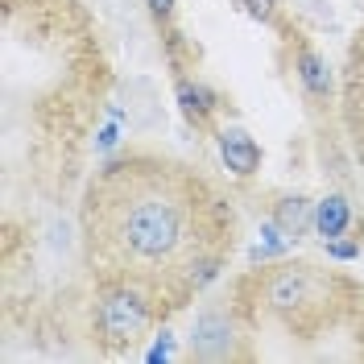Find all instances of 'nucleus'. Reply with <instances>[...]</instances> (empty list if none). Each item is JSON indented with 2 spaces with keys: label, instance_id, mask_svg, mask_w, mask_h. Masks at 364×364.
Segmentation results:
<instances>
[{
  "label": "nucleus",
  "instance_id": "nucleus-1",
  "mask_svg": "<svg viewBox=\"0 0 364 364\" xmlns=\"http://www.w3.org/2000/svg\"><path fill=\"white\" fill-rule=\"evenodd\" d=\"M83 245L100 286H133L174 311L220 277L232 211L195 170L133 154L91 178Z\"/></svg>",
  "mask_w": 364,
  "mask_h": 364
},
{
  "label": "nucleus",
  "instance_id": "nucleus-2",
  "mask_svg": "<svg viewBox=\"0 0 364 364\" xmlns=\"http://www.w3.org/2000/svg\"><path fill=\"white\" fill-rule=\"evenodd\" d=\"M327 294L331 282L318 277L311 265H273L257 286V302L294 331H311L327 318Z\"/></svg>",
  "mask_w": 364,
  "mask_h": 364
},
{
  "label": "nucleus",
  "instance_id": "nucleus-3",
  "mask_svg": "<svg viewBox=\"0 0 364 364\" xmlns=\"http://www.w3.org/2000/svg\"><path fill=\"white\" fill-rule=\"evenodd\" d=\"M158 315V306L149 298L133 290V286H100V298H95V336L108 352H124L133 348L149 323Z\"/></svg>",
  "mask_w": 364,
  "mask_h": 364
},
{
  "label": "nucleus",
  "instance_id": "nucleus-4",
  "mask_svg": "<svg viewBox=\"0 0 364 364\" xmlns=\"http://www.w3.org/2000/svg\"><path fill=\"white\" fill-rule=\"evenodd\" d=\"M186 356L191 360H245L249 348H245V327H240V315L236 306L228 302H207L203 311L191 323V336H186Z\"/></svg>",
  "mask_w": 364,
  "mask_h": 364
},
{
  "label": "nucleus",
  "instance_id": "nucleus-5",
  "mask_svg": "<svg viewBox=\"0 0 364 364\" xmlns=\"http://www.w3.org/2000/svg\"><path fill=\"white\" fill-rule=\"evenodd\" d=\"M220 158L236 178H252L261 170V145L245 129H220Z\"/></svg>",
  "mask_w": 364,
  "mask_h": 364
},
{
  "label": "nucleus",
  "instance_id": "nucleus-6",
  "mask_svg": "<svg viewBox=\"0 0 364 364\" xmlns=\"http://www.w3.org/2000/svg\"><path fill=\"white\" fill-rule=\"evenodd\" d=\"M178 104H182V116H186L195 129H207L211 116H215V108H220V95L207 87V83L178 79Z\"/></svg>",
  "mask_w": 364,
  "mask_h": 364
},
{
  "label": "nucleus",
  "instance_id": "nucleus-7",
  "mask_svg": "<svg viewBox=\"0 0 364 364\" xmlns=\"http://www.w3.org/2000/svg\"><path fill=\"white\" fill-rule=\"evenodd\" d=\"M273 224L282 228L290 240H298L306 228L315 224V203H311V199H302V195H286V199H277V203H273Z\"/></svg>",
  "mask_w": 364,
  "mask_h": 364
},
{
  "label": "nucleus",
  "instance_id": "nucleus-8",
  "mask_svg": "<svg viewBox=\"0 0 364 364\" xmlns=\"http://www.w3.org/2000/svg\"><path fill=\"white\" fill-rule=\"evenodd\" d=\"M294 70H298L302 87L311 91V95H327V91H331V70H327V58H323L318 50H311V46H298Z\"/></svg>",
  "mask_w": 364,
  "mask_h": 364
},
{
  "label": "nucleus",
  "instance_id": "nucleus-9",
  "mask_svg": "<svg viewBox=\"0 0 364 364\" xmlns=\"http://www.w3.org/2000/svg\"><path fill=\"white\" fill-rule=\"evenodd\" d=\"M348 224H352V207H348L343 195H327L323 203H315V228H318V236H323V240L343 236Z\"/></svg>",
  "mask_w": 364,
  "mask_h": 364
},
{
  "label": "nucleus",
  "instance_id": "nucleus-10",
  "mask_svg": "<svg viewBox=\"0 0 364 364\" xmlns=\"http://www.w3.org/2000/svg\"><path fill=\"white\" fill-rule=\"evenodd\" d=\"M240 4H245V13L257 17V21H265V25L277 21V0H240Z\"/></svg>",
  "mask_w": 364,
  "mask_h": 364
},
{
  "label": "nucleus",
  "instance_id": "nucleus-11",
  "mask_svg": "<svg viewBox=\"0 0 364 364\" xmlns=\"http://www.w3.org/2000/svg\"><path fill=\"white\" fill-rule=\"evenodd\" d=\"M327 252H331L336 261H356V257H360V245H352V240H340V236H336V240H327Z\"/></svg>",
  "mask_w": 364,
  "mask_h": 364
},
{
  "label": "nucleus",
  "instance_id": "nucleus-12",
  "mask_svg": "<svg viewBox=\"0 0 364 364\" xmlns=\"http://www.w3.org/2000/svg\"><path fill=\"white\" fill-rule=\"evenodd\" d=\"M149 13H154L158 21H170V17H174V0H149Z\"/></svg>",
  "mask_w": 364,
  "mask_h": 364
}]
</instances>
